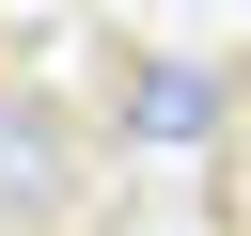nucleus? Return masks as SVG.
Returning a JSON list of instances; mask_svg holds the SVG:
<instances>
[{
  "label": "nucleus",
  "instance_id": "nucleus-1",
  "mask_svg": "<svg viewBox=\"0 0 251 236\" xmlns=\"http://www.w3.org/2000/svg\"><path fill=\"white\" fill-rule=\"evenodd\" d=\"M0 236H126V157L94 94L0 63Z\"/></svg>",
  "mask_w": 251,
  "mask_h": 236
},
{
  "label": "nucleus",
  "instance_id": "nucleus-2",
  "mask_svg": "<svg viewBox=\"0 0 251 236\" xmlns=\"http://www.w3.org/2000/svg\"><path fill=\"white\" fill-rule=\"evenodd\" d=\"M94 126H110V157L141 173V157H235V126H251V63H220V47H157V31H94Z\"/></svg>",
  "mask_w": 251,
  "mask_h": 236
},
{
  "label": "nucleus",
  "instance_id": "nucleus-3",
  "mask_svg": "<svg viewBox=\"0 0 251 236\" xmlns=\"http://www.w3.org/2000/svg\"><path fill=\"white\" fill-rule=\"evenodd\" d=\"M220 236H251V126H235V157H220Z\"/></svg>",
  "mask_w": 251,
  "mask_h": 236
}]
</instances>
